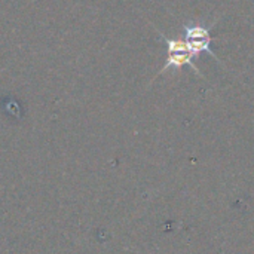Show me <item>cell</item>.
<instances>
[{
  "label": "cell",
  "instance_id": "cell-2",
  "mask_svg": "<svg viewBox=\"0 0 254 254\" xmlns=\"http://www.w3.org/2000/svg\"><path fill=\"white\" fill-rule=\"evenodd\" d=\"M216 25V22H213L210 27L208 25H202V24H185L183 25V31H185V42L189 46L190 52L195 55V58L201 54V52H207L210 54L217 63L222 64V61L217 58V55L214 54V51L210 48L213 37L210 34L211 28Z\"/></svg>",
  "mask_w": 254,
  "mask_h": 254
},
{
  "label": "cell",
  "instance_id": "cell-1",
  "mask_svg": "<svg viewBox=\"0 0 254 254\" xmlns=\"http://www.w3.org/2000/svg\"><path fill=\"white\" fill-rule=\"evenodd\" d=\"M158 34H159V39L165 43L167 46V61L164 64V67L159 70L158 76H161L162 73L168 71V70H182L183 67H190L192 71L199 76V77H204V74L199 71V68L196 67L195 64V55L190 52L189 46L186 45L185 40L182 39H173V37H167L165 34H162L159 30H158Z\"/></svg>",
  "mask_w": 254,
  "mask_h": 254
}]
</instances>
